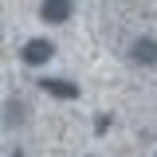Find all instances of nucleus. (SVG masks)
I'll list each match as a JSON object with an SVG mask.
<instances>
[{
    "label": "nucleus",
    "mask_w": 157,
    "mask_h": 157,
    "mask_svg": "<svg viewBox=\"0 0 157 157\" xmlns=\"http://www.w3.org/2000/svg\"><path fill=\"white\" fill-rule=\"evenodd\" d=\"M51 55H55V43L51 39H28L20 47V59L28 67H43V63H51Z\"/></svg>",
    "instance_id": "obj_1"
},
{
    "label": "nucleus",
    "mask_w": 157,
    "mask_h": 157,
    "mask_svg": "<svg viewBox=\"0 0 157 157\" xmlns=\"http://www.w3.org/2000/svg\"><path fill=\"white\" fill-rule=\"evenodd\" d=\"M75 12V0H43L39 4V20L43 24H67Z\"/></svg>",
    "instance_id": "obj_2"
},
{
    "label": "nucleus",
    "mask_w": 157,
    "mask_h": 157,
    "mask_svg": "<svg viewBox=\"0 0 157 157\" xmlns=\"http://www.w3.org/2000/svg\"><path fill=\"white\" fill-rule=\"evenodd\" d=\"M130 59H134L137 67H157V39L153 36H141L130 43Z\"/></svg>",
    "instance_id": "obj_3"
},
{
    "label": "nucleus",
    "mask_w": 157,
    "mask_h": 157,
    "mask_svg": "<svg viewBox=\"0 0 157 157\" xmlns=\"http://www.w3.org/2000/svg\"><path fill=\"white\" fill-rule=\"evenodd\" d=\"M39 90L51 98H63V102H71V98H78V86L71 82V78H39Z\"/></svg>",
    "instance_id": "obj_4"
},
{
    "label": "nucleus",
    "mask_w": 157,
    "mask_h": 157,
    "mask_svg": "<svg viewBox=\"0 0 157 157\" xmlns=\"http://www.w3.org/2000/svg\"><path fill=\"white\" fill-rule=\"evenodd\" d=\"M4 110H8V114H4V122H8V126H12V122H20V110H24V106H20V102H8V106H4Z\"/></svg>",
    "instance_id": "obj_5"
}]
</instances>
